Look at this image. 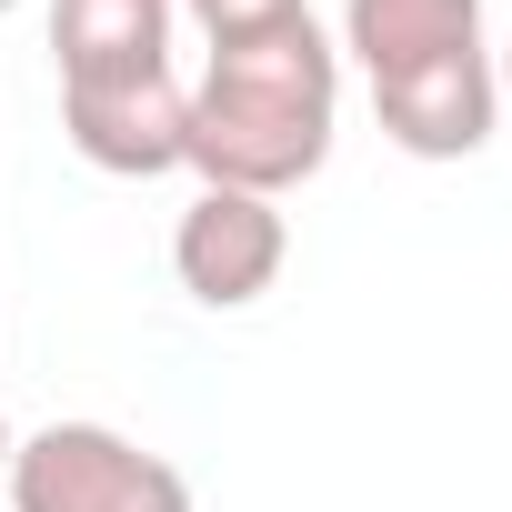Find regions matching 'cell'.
Returning a JSON list of instances; mask_svg holds the SVG:
<instances>
[{
	"label": "cell",
	"mask_w": 512,
	"mask_h": 512,
	"mask_svg": "<svg viewBox=\"0 0 512 512\" xmlns=\"http://www.w3.org/2000/svg\"><path fill=\"white\" fill-rule=\"evenodd\" d=\"M11 442H21V432H11V412H0V472H11Z\"/></svg>",
	"instance_id": "obj_10"
},
{
	"label": "cell",
	"mask_w": 512,
	"mask_h": 512,
	"mask_svg": "<svg viewBox=\"0 0 512 512\" xmlns=\"http://www.w3.org/2000/svg\"><path fill=\"white\" fill-rule=\"evenodd\" d=\"M342 131V51L322 41V21L262 31V41H221L191 81V131H181V171H201V191H302L332 161Z\"/></svg>",
	"instance_id": "obj_1"
},
{
	"label": "cell",
	"mask_w": 512,
	"mask_h": 512,
	"mask_svg": "<svg viewBox=\"0 0 512 512\" xmlns=\"http://www.w3.org/2000/svg\"><path fill=\"white\" fill-rule=\"evenodd\" d=\"M51 61H61V91L171 71V0H51Z\"/></svg>",
	"instance_id": "obj_7"
},
{
	"label": "cell",
	"mask_w": 512,
	"mask_h": 512,
	"mask_svg": "<svg viewBox=\"0 0 512 512\" xmlns=\"http://www.w3.org/2000/svg\"><path fill=\"white\" fill-rule=\"evenodd\" d=\"M181 11H191V21H201V41L221 51V41H262V31L312 21V0H181Z\"/></svg>",
	"instance_id": "obj_8"
},
{
	"label": "cell",
	"mask_w": 512,
	"mask_h": 512,
	"mask_svg": "<svg viewBox=\"0 0 512 512\" xmlns=\"http://www.w3.org/2000/svg\"><path fill=\"white\" fill-rule=\"evenodd\" d=\"M61 131L91 171L111 181H161L181 171V131H191V81L151 71V81H71L61 91Z\"/></svg>",
	"instance_id": "obj_4"
},
{
	"label": "cell",
	"mask_w": 512,
	"mask_h": 512,
	"mask_svg": "<svg viewBox=\"0 0 512 512\" xmlns=\"http://www.w3.org/2000/svg\"><path fill=\"white\" fill-rule=\"evenodd\" d=\"M0 512H191V482L171 452L111 422H41L11 442Z\"/></svg>",
	"instance_id": "obj_2"
},
{
	"label": "cell",
	"mask_w": 512,
	"mask_h": 512,
	"mask_svg": "<svg viewBox=\"0 0 512 512\" xmlns=\"http://www.w3.org/2000/svg\"><path fill=\"white\" fill-rule=\"evenodd\" d=\"M492 71H502V101H512V41H502V51H492Z\"/></svg>",
	"instance_id": "obj_9"
},
{
	"label": "cell",
	"mask_w": 512,
	"mask_h": 512,
	"mask_svg": "<svg viewBox=\"0 0 512 512\" xmlns=\"http://www.w3.org/2000/svg\"><path fill=\"white\" fill-rule=\"evenodd\" d=\"M292 262V221L262 191H191L171 221V272L201 312H251Z\"/></svg>",
	"instance_id": "obj_3"
},
{
	"label": "cell",
	"mask_w": 512,
	"mask_h": 512,
	"mask_svg": "<svg viewBox=\"0 0 512 512\" xmlns=\"http://www.w3.org/2000/svg\"><path fill=\"white\" fill-rule=\"evenodd\" d=\"M372 121L412 161H472L492 141V121H502V71H492V51H462V61L372 81Z\"/></svg>",
	"instance_id": "obj_5"
},
{
	"label": "cell",
	"mask_w": 512,
	"mask_h": 512,
	"mask_svg": "<svg viewBox=\"0 0 512 512\" xmlns=\"http://www.w3.org/2000/svg\"><path fill=\"white\" fill-rule=\"evenodd\" d=\"M332 51L372 91V81H402V71L492 51V41H482V0H342V41Z\"/></svg>",
	"instance_id": "obj_6"
}]
</instances>
